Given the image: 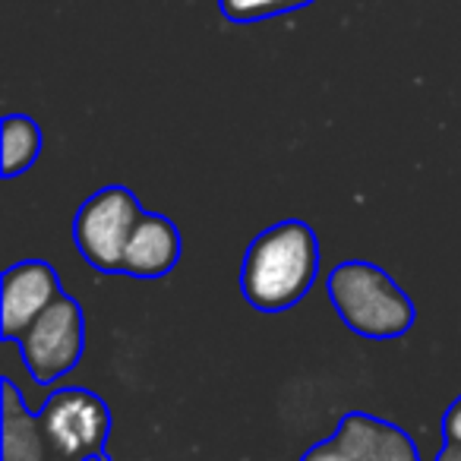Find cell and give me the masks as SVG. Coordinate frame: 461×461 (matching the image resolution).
Wrapping results in <instances>:
<instances>
[{"label": "cell", "instance_id": "1", "mask_svg": "<svg viewBox=\"0 0 461 461\" xmlns=\"http://www.w3.org/2000/svg\"><path fill=\"white\" fill-rule=\"evenodd\" d=\"M320 276V240L301 218H285L253 238L240 266V294L259 313H285Z\"/></svg>", "mask_w": 461, "mask_h": 461}, {"label": "cell", "instance_id": "2", "mask_svg": "<svg viewBox=\"0 0 461 461\" xmlns=\"http://www.w3.org/2000/svg\"><path fill=\"white\" fill-rule=\"evenodd\" d=\"M329 303L351 332L370 341H392L411 332L417 320L414 301L385 269L364 259H348L329 272Z\"/></svg>", "mask_w": 461, "mask_h": 461}, {"label": "cell", "instance_id": "3", "mask_svg": "<svg viewBox=\"0 0 461 461\" xmlns=\"http://www.w3.org/2000/svg\"><path fill=\"white\" fill-rule=\"evenodd\" d=\"M142 215L146 209L130 186H102L79 205L77 218H73V244L92 269L123 276L127 244Z\"/></svg>", "mask_w": 461, "mask_h": 461}, {"label": "cell", "instance_id": "4", "mask_svg": "<svg viewBox=\"0 0 461 461\" xmlns=\"http://www.w3.org/2000/svg\"><path fill=\"white\" fill-rule=\"evenodd\" d=\"M41 433L58 461H89L108 458L111 408L83 385H67L45 398L39 408Z\"/></svg>", "mask_w": 461, "mask_h": 461}, {"label": "cell", "instance_id": "5", "mask_svg": "<svg viewBox=\"0 0 461 461\" xmlns=\"http://www.w3.org/2000/svg\"><path fill=\"white\" fill-rule=\"evenodd\" d=\"M29 376L51 385L77 370L86 351V316L77 297L60 294L26 332L16 339Z\"/></svg>", "mask_w": 461, "mask_h": 461}, {"label": "cell", "instance_id": "6", "mask_svg": "<svg viewBox=\"0 0 461 461\" xmlns=\"http://www.w3.org/2000/svg\"><path fill=\"white\" fill-rule=\"evenodd\" d=\"M301 461H420L408 429L364 411L341 417L329 439L316 442Z\"/></svg>", "mask_w": 461, "mask_h": 461}, {"label": "cell", "instance_id": "7", "mask_svg": "<svg viewBox=\"0 0 461 461\" xmlns=\"http://www.w3.org/2000/svg\"><path fill=\"white\" fill-rule=\"evenodd\" d=\"M60 278L45 259H23L4 272L0 282V332L4 341H16L58 297Z\"/></svg>", "mask_w": 461, "mask_h": 461}, {"label": "cell", "instance_id": "8", "mask_svg": "<svg viewBox=\"0 0 461 461\" xmlns=\"http://www.w3.org/2000/svg\"><path fill=\"white\" fill-rule=\"evenodd\" d=\"M180 228L161 212H146L136 224L123 257V276L133 278H165L180 263Z\"/></svg>", "mask_w": 461, "mask_h": 461}, {"label": "cell", "instance_id": "9", "mask_svg": "<svg viewBox=\"0 0 461 461\" xmlns=\"http://www.w3.org/2000/svg\"><path fill=\"white\" fill-rule=\"evenodd\" d=\"M0 461H51L39 414L29 411L10 376L0 389Z\"/></svg>", "mask_w": 461, "mask_h": 461}, {"label": "cell", "instance_id": "10", "mask_svg": "<svg viewBox=\"0 0 461 461\" xmlns=\"http://www.w3.org/2000/svg\"><path fill=\"white\" fill-rule=\"evenodd\" d=\"M0 146H4V161L0 174L7 180L26 174L39 161L41 152V130L32 117L26 114H7L0 123Z\"/></svg>", "mask_w": 461, "mask_h": 461}, {"label": "cell", "instance_id": "11", "mask_svg": "<svg viewBox=\"0 0 461 461\" xmlns=\"http://www.w3.org/2000/svg\"><path fill=\"white\" fill-rule=\"evenodd\" d=\"M313 0H221V14L234 23H253L266 16L288 14V10L307 7Z\"/></svg>", "mask_w": 461, "mask_h": 461}, {"label": "cell", "instance_id": "12", "mask_svg": "<svg viewBox=\"0 0 461 461\" xmlns=\"http://www.w3.org/2000/svg\"><path fill=\"white\" fill-rule=\"evenodd\" d=\"M442 439L461 446V395L455 398L446 408V414H442Z\"/></svg>", "mask_w": 461, "mask_h": 461}, {"label": "cell", "instance_id": "13", "mask_svg": "<svg viewBox=\"0 0 461 461\" xmlns=\"http://www.w3.org/2000/svg\"><path fill=\"white\" fill-rule=\"evenodd\" d=\"M436 461H461V446L446 442V446L439 448V455H436Z\"/></svg>", "mask_w": 461, "mask_h": 461}, {"label": "cell", "instance_id": "14", "mask_svg": "<svg viewBox=\"0 0 461 461\" xmlns=\"http://www.w3.org/2000/svg\"><path fill=\"white\" fill-rule=\"evenodd\" d=\"M51 461H58V458H51Z\"/></svg>", "mask_w": 461, "mask_h": 461}]
</instances>
